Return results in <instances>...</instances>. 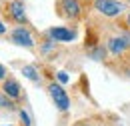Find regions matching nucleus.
<instances>
[{
	"label": "nucleus",
	"instance_id": "nucleus-1",
	"mask_svg": "<svg viewBox=\"0 0 130 126\" xmlns=\"http://www.w3.org/2000/svg\"><path fill=\"white\" fill-rule=\"evenodd\" d=\"M92 8L106 18H118L126 12L128 4L122 0H92Z\"/></svg>",
	"mask_w": 130,
	"mask_h": 126
},
{
	"label": "nucleus",
	"instance_id": "nucleus-2",
	"mask_svg": "<svg viewBox=\"0 0 130 126\" xmlns=\"http://www.w3.org/2000/svg\"><path fill=\"white\" fill-rule=\"evenodd\" d=\"M56 10H58V16L72 22L80 20L84 14V6L80 0H56Z\"/></svg>",
	"mask_w": 130,
	"mask_h": 126
},
{
	"label": "nucleus",
	"instance_id": "nucleus-3",
	"mask_svg": "<svg viewBox=\"0 0 130 126\" xmlns=\"http://www.w3.org/2000/svg\"><path fill=\"white\" fill-rule=\"evenodd\" d=\"M4 14L18 26H28V16H26V8L22 0H8L4 4Z\"/></svg>",
	"mask_w": 130,
	"mask_h": 126
},
{
	"label": "nucleus",
	"instance_id": "nucleus-4",
	"mask_svg": "<svg viewBox=\"0 0 130 126\" xmlns=\"http://www.w3.org/2000/svg\"><path fill=\"white\" fill-rule=\"evenodd\" d=\"M48 94L52 98V102H54V106H58V110H68L70 108V96L66 94V90L60 86V84H56V82H50L48 84Z\"/></svg>",
	"mask_w": 130,
	"mask_h": 126
},
{
	"label": "nucleus",
	"instance_id": "nucleus-5",
	"mask_svg": "<svg viewBox=\"0 0 130 126\" xmlns=\"http://www.w3.org/2000/svg\"><path fill=\"white\" fill-rule=\"evenodd\" d=\"M10 42H14L16 46L22 48H34V38L28 30V26H16L10 32Z\"/></svg>",
	"mask_w": 130,
	"mask_h": 126
},
{
	"label": "nucleus",
	"instance_id": "nucleus-6",
	"mask_svg": "<svg viewBox=\"0 0 130 126\" xmlns=\"http://www.w3.org/2000/svg\"><path fill=\"white\" fill-rule=\"evenodd\" d=\"M46 34L54 42H72L76 38V30L74 28H66V26H52V28H48Z\"/></svg>",
	"mask_w": 130,
	"mask_h": 126
},
{
	"label": "nucleus",
	"instance_id": "nucleus-7",
	"mask_svg": "<svg viewBox=\"0 0 130 126\" xmlns=\"http://www.w3.org/2000/svg\"><path fill=\"white\" fill-rule=\"evenodd\" d=\"M128 48L130 46H128V42H126V38H124L122 34L110 36V38L106 40V50H108L112 56H120V54H124Z\"/></svg>",
	"mask_w": 130,
	"mask_h": 126
},
{
	"label": "nucleus",
	"instance_id": "nucleus-8",
	"mask_svg": "<svg viewBox=\"0 0 130 126\" xmlns=\"http://www.w3.org/2000/svg\"><path fill=\"white\" fill-rule=\"evenodd\" d=\"M2 92L8 96V98H12V100H18L20 96H22V88H20V84H18L16 78H8L2 82Z\"/></svg>",
	"mask_w": 130,
	"mask_h": 126
},
{
	"label": "nucleus",
	"instance_id": "nucleus-9",
	"mask_svg": "<svg viewBox=\"0 0 130 126\" xmlns=\"http://www.w3.org/2000/svg\"><path fill=\"white\" fill-rule=\"evenodd\" d=\"M22 74H24L28 80H32V82H40L38 68H36V66H32V64H26V66H22Z\"/></svg>",
	"mask_w": 130,
	"mask_h": 126
},
{
	"label": "nucleus",
	"instance_id": "nucleus-10",
	"mask_svg": "<svg viewBox=\"0 0 130 126\" xmlns=\"http://www.w3.org/2000/svg\"><path fill=\"white\" fill-rule=\"evenodd\" d=\"M0 108H4V110H16V104H14L12 98H8L4 92H0Z\"/></svg>",
	"mask_w": 130,
	"mask_h": 126
},
{
	"label": "nucleus",
	"instance_id": "nucleus-11",
	"mask_svg": "<svg viewBox=\"0 0 130 126\" xmlns=\"http://www.w3.org/2000/svg\"><path fill=\"white\" fill-rule=\"evenodd\" d=\"M18 116H20V120H22V124H24V126H32V122H30V116H28L24 110H18Z\"/></svg>",
	"mask_w": 130,
	"mask_h": 126
},
{
	"label": "nucleus",
	"instance_id": "nucleus-12",
	"mask_svg": "<svg viewBox=\"0 0 130 126\" xmlns=\"http://www.w3.org/2000/svg\"><path fill=\"white\" fill-rule=\"evenodd\" d=\"M6 78H8V70H6L4 64H0V82H4Z\"/></svg>",
	"mask_w": 130,
	"mask_h": 126
},
{
	"label": "nucleus",
	"instance_id": "nucleus-13",
	"mask_svg": "<svg viewBox=\"0 0 130 126\" xmlns=\"http://www.w3.org/2000/svg\"><path fill=\"white\" fill-rule=\"evenodd\" d=\"M58 82H62V84H64V82H68V76H66L64 70H60V72H58Z\"/></svg>",
	"mask_w": 130,
	"mask_h": 126
},
{
	"label": "nucleus",
	"instance_id": "nucleus-14",
	"mask_svg": "<svg viewBox=\"0 0 130 126\" xmlns=\"http://www.w3.org/2000/svg\"><path fill=\"white\" fill-rule=\"evenodd\" d=\"M0 34H6V24L0 20Z\"/></svg>",
	"mask_w": 130,
	"mask_h": 126
},
{
	"label": "nucleus",
	"instance_id": "nucleus-15",
	"mask_svg": "<svg viewBox=\"0 0 130 126\" xmlns=\"http://www.w3.org/2000/svg\"><path fill=\"white\" fill-rule=\"evenodd\" d=\"M122 36L126 38V42H128V46H130V32H122Z\"/></svg>",
	"mask_w": 130,
	"mask_h": 126
},
{
	"label": "nucleus",
	"instance_id": "nucleus-16",
	"mask_svg": "<svg viewBox=\"0 0 130 126\" xmlns=\"http://www.w3.org/2000/svg\"><path fill=\"white\" fill-rule=\"evenodd\" d=\"M74 126H90V122H86V120H82V122H76Z\"/></svg>",
	"mask_w": 130,
	"mask_h": 126
},
{
	"label": "nucleus",
	"instance_id": "nucleus-17",
	"mask_svg": "<svg viewBox=\"0 0 130 126\" xmlns=\"http://www.w3.org/2000/svg\"><path fill=\"white\" fill-rule=\"evenodd\" d=\"M126 24H128V26H130V12H128V14H126Z\"/></svg>",
	"mask_w": 130,
	"mask_h": 126
},
{
	"label": "nucleus",
	"instance_id": "nucleus-18",
	"mask_svg": "<svg viewBox=\"0 0 130 126\" xmlns=\"http://www.w3.org/2000/svg\"><path fill=\"white\" fill-rule=\"evenodd\" d=\"M122 2H126V4H130V0H122Z\"/></svg>",
	"mask_w": 130,
	"mask_h": 126
},
{
	"label": "nucleus",
	"instance_id": "nucleus-19",
	"mask_svg": "<svg viewBox=\"0 0 130 126\" xmlns=\"http://www.w3.org/2000/svg\"><path fill=\"white\" fill-rule=\"evenodd\" d=\"M126 74H128V78H130V70H128V72H126Z\"/></svg>",
	"mask_w": 130,
	"mask_h": 126
}]
</instances>
